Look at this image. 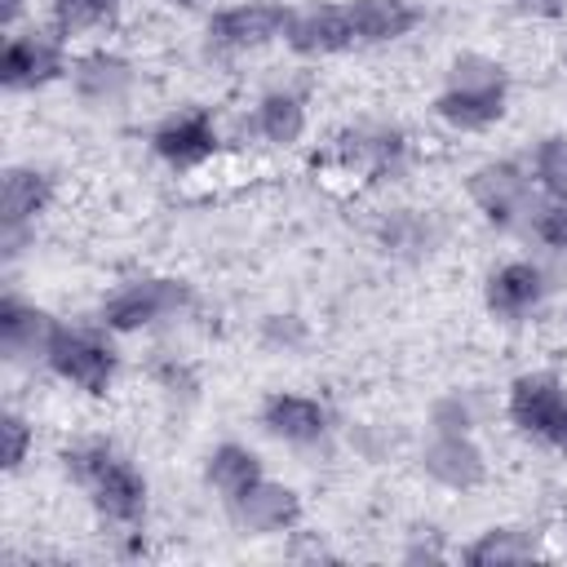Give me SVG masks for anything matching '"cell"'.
Here are the masks:
<instances>
[{
	"mask_svg": "<svg viewBox=\"0 0 567 567\" xmlns=\"http://www.w3.org/2000/svg\"><path fill=\"white\" fill-rule=\"evenodd\" d=\"M257 421L270 439L288 443V447H315L332 430L328 403H319L315 394H301V390H270L257 408Z\"/></svg>",
	"mask_w": 567,
	"mask_h": 567,
	"instance_id": "4fadbf2b",
	"label": "cell"
},
{
	"mask_svg": "<svg viewBox=\"0 0 567 567\" xmlns=\"http://www.w3.org/2000/svg\"><path fill=\"white\" fill-rule=\"evenodd\" d=\"M549 447L567 452V408H563V416H558V425H554V439H549Z\"/></svg>",
	"mask_w": 567,
	"mask_h": 567,
	"instance_id": "f546056e",
	"label": "cell"
},
{
	"mask_svg": "<svg viewBox=\"0 0 567 567\" xmlns=\"http://www.w3.org/2000/svg\"><path fill=\"white\" fill-rule=\"evenodd\" d=\"M62 470L71 474L75 487H84L89 505L97 509L102 523L111 527H142L146 505H151V483L146 474L106 439H80L62 452Z\"/></svg>",
	"mask_w": 567,
	"mask_h": 567,
	"instance_id": "6da1fadb",
	"label": "cell"
},
{
	"mask_svg": "<svg viewBox=\"0 0 567 567\" xmlns=\"http://www.w3.org/2000/svg\"><path fill=\"white\" fill-rule=\"evenodd\" d=\"M0 461H4V474H13V470H22V461L31 456V447H35V425L18 412V408H4L0 412Z\"/></svg>",
	"mask_w": 567,
	"mask_h": 567,
	"instance_id": "4316f807",
	"label": "cell"
},
{
	"mask_svg": "<svg viewBox=\"0 0 567 567\" xmlns=\"http://www.w3.org/2000/svg\"><path fill=\"white\" fill-rule=\"evenodd\" d=\"M124 0H49V27H58L66 40L111 31Z\"/></svg>",
	"mask_w": 567,
	"mask_h": 567,
	"instance_id": "7402d4cb",
	"label": "cell"
},
{
	"mask_svg": "<svg viewBox=\"0 0 567 567\" xmlns=\"http://www.w3.org/2000/svg\"><path fill=\"white\" fill-rule=\"evenodd\" d=\"M563 408H567V385L554 372H523L505 390V421L523 439L545 443V447L554 439V425H558Z\"/></svg>",
	"mask_w": 567,
	"mask_h": 567,
	"instance_id": "30bf717a",
	"label": "cell"
},
{
	"mask_svg": "<svg viewBox=\"0 0 567 567\" xmlns=\"http://www.w3.org/2000/svg\"><path fill=\"white\" fill-rule=\"evenodd\" d=\"M133 84H137L133 62L120 58V53H111V49H93V53H84L80 62H71V89H75V97H80L84 106H93V111H115V106H124L128 93H133Z\"/></svg>",
	"mask_w": 567,
	"mask_h": 567,
	"instance_id": "e0dca14e",
	"label": "cell"
},
{
	"mask_svg": "<svg viewBox=\"0 0 567 567\" xmlns=\"http://www.w3.org/2000/svg\"><path fill=\"white\" fill-rule=\"evenodd\" d=\"M527 230L536 244L567 252V195H540L527 213Z\"/></svg>",
	"mask_w": 567,
	"mask_h": 567,
	"instance_id": "484cf974",
	"label": "cell"
},
{
	"mask_svg": "<svg viewBox=\"0 0 567 567\" xmlns=\"http://www.w3.org/2000/svg\"><path fill=\"white\" fill-rule=\"evenodd\" d=\"M58 323L62 319H53L49 310L22 301L18 292H4V301H0V350H4V359L9 363H44Z\"/></svg>",
	"mask_w": 567,
	"mask_h": 567,
	"instance_id": "ac0fdd59",
	"label": "cell"
},
{
	"mask_svg": "<svg viewBox=\"0 0 567 567\" xmlns=\"http://www.w3.org/2000/svg\"><path fill=\"white\" fill-rule=\"evenodd\" d=\"M190 306V288L182 279H168V275H137V279H124L120 288H111L97 306V323L115 337H128V332H142L159 319H173Z\"/></svg>",
	"mask_w": 567,
	"mask_h": 567,
	"instance_id": "3957f363",
	"label": "cell"
},
{
	"mask_svg": "<svg viewBox=\"0 0 567 567\" xmlns=\"http://www.w3.org/2000/svg\"><path fill=\"white\" fill-rule=\"evenodd\" d=\"M284 44L297 58H332V53H346L354 44L350 9L346 4H332V0H310V4L288 9Z\"/></svg>",
	"mask_w": 567,
	"mask_h": 567,
	"instance_id": "8fae6325",
	"label": "cell"
},
{
	"mask_svg": "<svg viewBox=\"0 0 567 567\" xmlns=\"http://www.w3.org/2000/svg\"><path fill=\"white\" fill-rule=\"evenodd\" d=\"M532 182L540 195H567V133H549L532 151Z\"/></svg>",
	"mask_w": 567,
	"mask_h": 567,
	"instance_id": "d4e9b609",
	"label": "cell"
},
{
	"mask_svg": "<svg viewBox=\"0 0 567 567\" xmlns=\"http://www.w3.org/2000/svg\"><path fill=\"white\" fill-rule=\"evenodd\" d=\"M284 22L288 9L275 0H239V4H221L208 13L204 22V40L213 53L239 58V53H257L275 40H284Z\"/></svg>",
	"mask_w": 567,
	"mask_h": 567,
	"instance_id": "52a82bcc",
	"label": "cell"
},
{
	"mask_svg": "<svg viewBox=\"0 0 567 567\" xmlns=\"http://www.w3.org/2000/svg\"><path fill=\"white\" fill-rule=\"evenodd\" d=\"M252 128L261 142L270 146H292L306 133V97L292 89H270L261 93V102L252 106Z\"/></svg>",
	"mask_w": 567,
	"mask_h": 567,
	"instance_id": "44dd1931",
	"label": "cell"
},
{
	"mask_svg": "<svg viewBox=\"0 0 567 567\" xmlns=\"http://www.w3.org/2000/svg\"><path fill=\"white\" fill-rule=\"evenodd\" d=\"M151 151L168 168L190 173V168L208 164L221 151V128H217L213 111H204V106H177V111H168L151 128Z\"/></svg>",
	"mask_w": 567,
	"mask_h": 567,
	"instance_id": "9c48e42d",
	"label": "cell"
},
{
	"mask_svg": "<svg viewBox=\"0 0 567 567\" xmlns=\"http://www.w3.org/2000/svg\"><path fill=\"white\" fill-rule=\"evenodd\" d=\"M421 470L443 487L470 492L487 478V456L474 443V434H465V430H430V439L421 447Z\"/></svg>",
	"mask_w": 567,
	"mask_h": 567,
	"instance_id": "2e32d148",
	"label": "cell"
},
{
	"mask_svg": "<svg viewBox=\"0 0 567 567\" xmlns=\"http://www.w3.org/2000/svg\"><path fill=\"white\" fill-rule=\"evenodd\" d=\"M563 319H567V315H563Z\"/></svg>",
	"mask_w": 567,
	"mask_h": 567,
	"instance_id": "1f68e13d",
	"label": "cell"
},
{
	"mask_svg": "<svg viewBox=\"0 0 567 567\" xmlns=\"http://www.w3.org/2000/svg\"><path fill=\"white\" fill-rule=\"evenodd\" d=\"M257 478H266V465H261V456H257L248 443L226 439V443H217V447L204 456V483H208V492H213L221 505L239 501Z\"/></svg>",
	"mask_w": 567,
	"mask_h": 567,
	"instance_id": "d6986e66",
	"label": "cell"
},
{
	"mask_svg": "<svg viewBox=\"0 0 567 567\" xmlns=\"http://www.w3.org/2000/svg\"><path fill=\"white\" fill-rule=\"evenodd\" d=\"M545 292H549L545 270H540L536 261H527V257H514V261H501V266L487 275V284H483V306H487V315L501 319V323H523V319H532V315L540 310Z\"/></svg>",
	"mask_w": 567,
	"mask_h": 567,
	"instance_id": "7c38bea8",
	"label": "cell"
},
{
	"mask_svg": "<svg viewBox=\"0 0 567 567\" xmlns=\"http://www.w3.org/2000/svg\"><path fill=\"white\" fill-rule=\"evenodd\" d=\"M235 527L248 532V536H284L301 523V492L292 483H279V478H257L239 501L226 505Z\"/></svg>",
	"mask_w": 567,
	"mask_h": 567,
	"instance_id": "5bb4252c",
	"label": "cell"
},
{
	"mask_svg": "<svg viewBox=\"0 0 567 567\" xmlns=\"http://www.w3.org/2000/svg\"><path fill=\"white\" fill-rule=\"evenodd\" d=\"M164 4H177V9H195V4H204V0H164Z\"/></svg>",
	"mask_w": 567,
	"mask_h": 567,
	"instance_id": "4dcf8cb0",
	"label": "cell"
},
{
	"mask_svg": "<svg viewBox=\"0 0 567 567\" xmlns=\"http://www.w3.org/2000/svg\"><path fill=\"white\" fill-rule=\"evenodd\" d=\"M532 554H536V536H532L527 527H487V532H478V536L461 549V558H465L470 567L523 563V558H532Z\"/></svg>",
	"mask_w": 567,
	"mask_h": 567,
	"instance_id": "cb8c5ba5",
	"label": "cell"
},
{
	"mask_svg": "<svg viewBox=\"0 0 567 567\" xmlns=\"http://www.w3.org/2000/svg\"><path fill=\"white\" fill-rule=\"evenodd\" d=\"M354 44H394L416 31L421 9L412 0H346Z\"/></svg>",
	"mask_w": 567,
	"mask_h": 567,
	"instance_id": "ffe728a7",
	"label": "cell"
},
{
	"mask_svg": "<svg viewBox=\"0 0 567 567\" xmlns=\"http://www.w3.org/2000/svg\"><path fill=\"white\" fill-rule=\"evenodd\" d=\"M66 66V35L58 27H18L4 35L0 53V84L9 93H35L62 80Z\"/></svg>",
	"mask_w": 567,
	"mask_h": 567,
	"instance_id": "5b68a950",
	"label": "cell"
},
{
	"mask_svg": "<svg viewBox=\"0 0 567 567\" xmlns=\"http://www.w3.org/2000/svg\"><path fill=\"white\" fill-rule=\"evenodd\" d=\"M523 18H540V22H554L567 13V0H509Z\"/></svg>",
	"mask_w": 567,
	"mask_h": 567,
	"instance_id": "83f0119b",
	"label": "cell"
},
{
	"mask_svg": "<svg viewBox=\"0 0 567 567\" xmlns=\"http://www.w3.org/2000/svg\"><path fill=\"white\" fill-rule=\"evenodd\" d=\"M18 18H22V0H4V31H18Z\"/></svg>",
	"mask_w": 567,
	"mask_h": 567,
	"instance_id": "f1b7e54d",
	"label": "cell"
},
{
	"mask_svg": "<svg viewBox=\"0 0 567 567\" xmlns=\"http://www.w3.org/2000/svg\"><path fill=\"white\" fill-rule=\"evenodd\" d=\"M377 239H381V248L394 252V257H425V252L434 248V221H430V213H421V208H394V213L377 226Z\"/></svg>",
	"mask_w": 567,
	"mask_h": 567,
	"instance_id": "603a6c76",
	"label": "cell"
},
{
	"mask_svg": "<svg viewBox=\"0 0 567 567\" xmlns=\"http://www.w3.org/2000/svg\"><path fill=\"white\" fill-rule=\"evenodd\" d=\"M465 195L483 213L487 226L509 230V226L527 221V213L536 204V182H532V168L518 159H487L470 173Z\"/></svg>",
	"mask_w": 567,
	"mask_h": 567,
	"instance_id": "8992f818",
	"label": "cell"
},
{
	"mask_svg": "<svg viewBox=\"0 0 567 567\" xmlns=\"http://www.w3.org/2000/svg\"><path fill=\"white\" fill-rule=\"evenodd\" d=\"M509 106V71L487 53H461L434 93V115L456 133L492 128Z\"/></svg>",
	"mask_w": 567,
	"mask_h": 567,
	"instance_id": "7a4b0ae2",
	"label": "cell"
},
{
	"mask_svg": "<svg viewBox=\"0 0 567 567\" xmlns=\"http://www.w3.org/2000/svg\"><path fill=\"white\" fill-rule=\"evenodd\" d=\"M44 368L58 377V381H66V385H75V390H84V394H106L111 390V381H115V368H120V354H115V346L106 341V328L97 323V328H80V323H58V332H53V341H49V354H44Z\"/></svg>",
	"mask_w": 567,
	"mask_h": 567,
	"instance_id": "277c9868",
	"label": "cell"
},
{
	"mask_svg": "<svg viewBox=\"0 0 567 567\" xmlns=\"http://www.w3.org/2000/svg\"><path fill=\"white\" fill-rule=\"evenodd\" d=\"M337 159L359 177H394L408 159V137L394 124H354L337 137Z\"/></svg>",
	"mask_w": 567,
	"mask_h": 567,
	"instance_id": "9a60e30c",
	"label": "cell"
},
{
	"mask_svg": "<svg viewBox=\"0 0 567 567\" xmlns=\"http://www.w3.org/2000/svg\"><path fill=\"white\" fill-rule=\"evenodd\" d=\"M53 208V177L35 164H9L0 177V244L4 257L22 252V239Z\"/></svg>",
	"mask_w": 567,
	"mask_h": 567,
	"instance_id": "ba28073f",
	"label": "cell"
}]
</instances>
